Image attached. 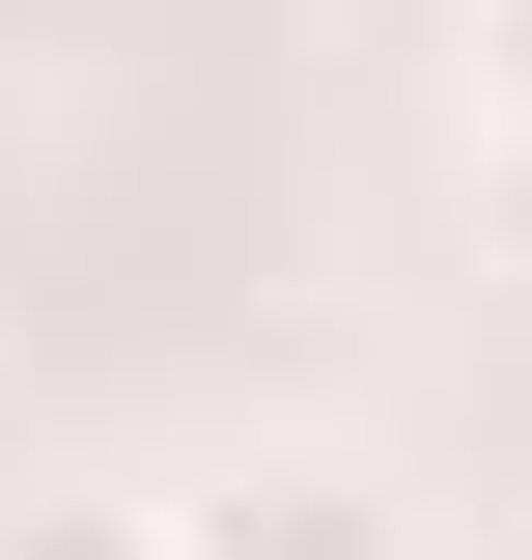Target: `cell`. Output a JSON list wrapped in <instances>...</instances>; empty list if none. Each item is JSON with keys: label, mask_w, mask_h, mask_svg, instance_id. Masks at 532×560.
I'll return each instance as SVG.
<instances>
[{"label": "cell", "mask_w": 532, "mask_h": 560, "mask_svg": "<svg viewBox=\"0 0 532 560\" xmlns=\"http://www.w3.org/2000/svg\"><path fill=\"white\" fill-rule=\"evenodd\" d=\"M169 560H449V533L393 448H224V477H169Z\"/></svg>", "instance_id": "cell-1"}, {"label": "cell", "mask_w": 532, "mask_h": 560, "mask_svg": "<svg viewBox=\"0 0 532 560\" xmlns=\"http://www.w3.org/2000/svg\"><path fill=\"white\" fill-rule=\"evenodd\" d=\"M0 560H169V504H140V477H28V504H0Z\"/></svg>", "instance_id": "cell-2"}, {"label": "cell", "mask_w": 532, "mask_h": 560, "mask_svg": "<svg viewBox=\"0 0 532 560\" xmlns=\"http://www.w3.org/2000/svg\"><path fill=\"white\" fill-rule=\"evenodd\" d=\"M476 28V140H532V0H449Z\"/></svg>", "instance_id": "cell-3"}, {"label": "cell", "mask_w": 532, "mask_h": 560, "mask_svg": "<svg viewBox=\"0 0 532 560\" xmlns=\"http://www.w3.org/2000/svg\"><path fill=\"white\" fill-rule=\"evenodd\" d=\"M476 224H505V253H532V140H476Z\"/></svg>", "instance_id": "cell-4"}, {"label": "cell", "mask_w": 532, "mask_h": 560, "mask_svg": "<svg viewBox=\"0 0 532 560\" xmlns=\"http://www.w3.org/2000/svg\"><path fill=\"white\" fill-rule=\"evenodd\" d=\"M505 560H532V504H505Z\"/></svg>", "instance_id": "cell-5"}]
</instances>
